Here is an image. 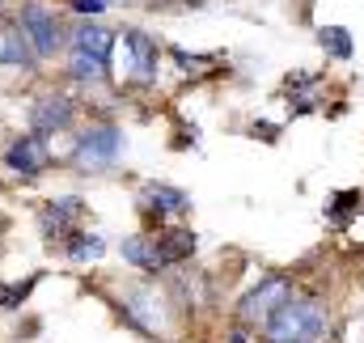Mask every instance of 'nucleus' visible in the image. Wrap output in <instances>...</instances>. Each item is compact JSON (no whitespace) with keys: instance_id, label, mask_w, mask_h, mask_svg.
Returning a JSON list of instances; mask_svg holds the SVG:
<instances>
[{"instance_id":"f257e3e1","label":"nucleus","mask_w":364,"mask_h":343,"mask_svg":"<svg viewBox=\"0 0 364 343\" xmlns=\"http://www.w3.org/2000/svg\"><path fill=\"white\" fill-rule=\"evenodd\" d=\"M331 318L326 305L318 297H284L272 310V318L263 322V339L267 343H318L326 335Z\"/></svg>"},{"instance_id":"f03ea898","label":"nucleus","mask_w":364,"mask_h":343,"mask_svg":"<svg viewBox=\"0 0 364 343\" xmlns=\"http://www.w3.org/2000/svg\"><path fill=\"white\" fill-rule=\"evenodd\" d=\"M13 26L21 30V38L30 43V51H34L38 60H55V56L68 47V30H64L60 13H55L47 0H26V4L17 9V21H13Z\"/></svg>"},{"instance_id":"7ed1b4c3","label":"nucleus","mask_w":364,"mask_h":343,"mask_svg":"<svg viewBox=\"0 0 364 343\" xmlns=\"http://www.w3.org/2000/svg\"><path fill=\"white\" fill-rule=\"evenodd\" d=\"M119 157H123V132L114 123H93V127H85L77 136L68 162H73V170H81V174H97V170H110Z\"/></svg>"},{"instance_id":"20e7f679","label":"nucleus","mask_w":364,"mask_h":343,"mask_svg":"<svg viewBox=\"0 0 364 343\" xmlns=\"http://www.w3.org/2000/svg\"><path fill=\"white\" fill-rule=\"evenodd\" d=\"M47 166H51V149H47V136L38 132H26L4 149V170L17 178H38Z\"/></svg>"},{"instance_id":"39448f33","label":"nucleus","mask_w":364,"mask_h":343,"mask_svg":"<svg viewBox=\"0 0 364 343\" xmlns=\"http://www.w3.org/2000/svg\"><path fill=\"white\" fill-rule=\"evenodd\" d=\"M284 297H292V280H288V275H267V280H259V288H250V292L242 297L237 318H242L246 327L267 322V318H272V310L284 301Z\"/></svg>"},{"instance_id":"423d86ee","label":"nucleus","mask_w":364,"mask_h":343,"mask_svg":"<svg viewBox=\"0 0 364 343\" xmlns=\"http://www.w3.org/2000/svg\"><path fill=\"white\" fill-rule=\"evenodd\" d=\"M119 38H123V47H127L132 77H136L140 85H157V68H161V47H157V38L144 34V30H123Z\"/></svg>"},{"instance_id":"0eeeda50","label":"nucleus","mask_w":364,"mask_h":343,"mask_svg":"<svg viewBox=\"0 0 364 343\" xmlns=\"http://www.w3.org/2000/svg\"><path fill=\"white\" fill-rule=\"evenodd\" d=\"M73 115H77L73 97H64V93H43V97L30 106V132H38V136L68 132V127H73Z\"/></svg>"},{"instance_id":"6e6552de","label":"nucleus","mask_w":364,"mask_h":343,"mask_svg":"<svg viewBox=\"0 0 364 343\" xmlns=\"http://www.w3.org/2000/svg\"><path fill=\"white\" fill-rule=\"evenodd\" d=\"M136 208H140L149 221H166V216H182V212H191V195L178 191V186H170V182H149V186L140 191Z\"/></svg>"},{"instance_id":"1a4fd4ad","label":"nucleus","mask_w":364,"mask_h":343,"mask_svg":"<svg viewBox=\"0 0 364 343\" xmlns=\"http://www.w3.org/2000/svg\"><path fill=\"white\" fill-rule=\"evenodd\" d=\"M85 216V199L81 195H64V199H51V204H43V212H38V221H43V233L55 242H64L73 229H77V221Z\"/></svg>"},{"instance_id":"9d476101","label":"nucleus","mask_w":364,"mask_h":343,"mask_svg":"<svg viewBox=\"0 0 364 343\" xmlns=\"http://www.w3.org/2000/svg\"><path fill=\"white\" fill-rule=\"evenodd\" d=\"M119 314L136 327V331H144V335H157L161 327H166V318H161V305L153 301V292L149 288H132V292H123V301H119Z\"/></svg>"},{"instance_id":"9b49d317","label":"nucleus","mask_w":364,"mask_h":343,"mask_svg":"<svg viewBox=\"0 0 364 343\" xmlns=\"http://www.w3.org/2000/svg\"><path fill=\"white\" fill-rule=\"evenodd\" d=\"M114 38H119V34H110L97 17H90V21H81V26L68 34V47H73V51H85V56L102 60V64H110V56H114Z\"/></svg>"},{"instance_id":"f8f14e48","label":"nucleus","mask_w":364,"mask_h":343,"mask_svg":"<svg viewBox=\"0 0 364 343\" xmlns=\"http://www.w3.org/2000/svg\"><path fill=\"white\" fill-rule=\"evenodd\" d=\"M123 258L132 263V267H140V271H149V275H157V271H166V258L157 250V242L153 238H144V233H136V238H123Z\"/></svg>"},{"instance_id":"ddd939ff","label":"nucleus","mask_w":364,"mask_h":343,"mask_svg":"<svg viewBox=\"0 0 364 343\" xmlns=\"http://www.w3.org/2000/svg\"><path fill=\"white\" fill-rule=\"evenodd\" d=\"M153 242H157V250L166 258V267H174V263L195 255V233H191V229H161Z\"/></svg>"},{"instance_id":"4468645a","label":"nucleus","mask_w":364,"mask_h":343,"mask_svg":"<svg viewBox=\"0 0 364 343\" xmlns=\"http://www.w3.org/2000/svg\"><path fill=\"white\" fill-rule=\"evenodd\" d=\"M0 64H13V68H21V73H30L34 64H38V56L30 51V43L21 38V30L13 26V30H4V43H0Z\"/></svg>"},{"instance_id":"2eb2a0df","label":"nucleus","mask_w":364,"mask_h":343,"mask_svg":"<svg viewBox=\"0 0 364 343\" xmlns=\"http://www.w3.org/2000/svg\"><path fill=\"white\" fill-rule=\"evenodd\" d=\"M64 255L73 258V263H97V258L106 255V242H102L97 233H81V229H73V233L64 238Z\"/></svg>"},{"instance_id":"dca6fc26","label":"nucleus","mask_w":364,"mask_h":343,"mask_svg":"<svg viewBox=\"0 0 364 343\" xmlns=\"http://www.w3.org/2000/svg\"><path fill=\"white\" fill-rule=\"evenodd\" d=\"M68 77L73 81H85V85H97V81L110 77V64H102V60L85 56V51H73L68 47Z\"/></svg>"},{"instance_id":"f3484780","label":"nucleus","mask_w":364,"mask_h":343,"mask_svg":"<svg viewBox=\"0 0 364 343\" xmlns=\"http://www.w3.org/2000/svg\"><path fill=\"white\" fill-rule=\"evenodd\" d=\"M318 38H322V47H326V56H335V60H352V51H356L352 34H348L343 26H322Z\"/></svg>"},{"instance_id":"a211bd4d","label":"nucleus","mask_w":364,"mask_h":343,"mask_svg":"<svg viewBox=\"0 0 364 343\" xmlns=\"http://www.w3.org/2000/svg\"><path fill=\"white\" fill-rule=\"evenodd\" d=\"M34 288H38V275H30V280H21V284H4V288H0V310H21V301H26Z\"/></svg>"},{"instance_id":"6ab92c4d","label":"nucleus","mask_w":364,"mask_h":343,"mask_svg":"<svg viewBox=\"0 0 364 343\" xmlns=\"http://www.w3.org/2000/svg\"><path fill=\"white\" fill-rule=\"evenodd\" d=\"M356 199H360V191H343V195L331 199V216H335V225L348 221V204H356Z\"/></svg>"},{"instance_id":"aec40b11","label":"nucleus","mask_w":364,"mask_h":343,"mask_svg":"<svg viewBox=\"0 0 364 343\" xmlns=\"http://www.w3.org/2000/svg\"><path fill=\"white\" fill-rule=\"evenodd\" d=\"M64 4H68L73 13H81V17H102V13L110 9L106 0H64Z\"/></svg>"},{"instance_id":"412c9836","label":"nucleus","mask_w":364,"mask_h":343,"mask_svg":"<svg viewBox=\"0 0 364 343\" xmlns=\"http://www.w3.org/2000/svg\"><path fill=\"white\" fill-rule=\"evenodd\" d=\"M229 343H246V335H229Z\"/></svg>"},{"instance_id":"4be33fe9","label":"nucleus","mask_w":364,"mask_h":343,"mask_svg":"<svg viewBox=\"0 0 364 343\" xmlns=\"http://www.w3.org/2000/svg\"><path fill=\"white\" fill-rule=\"evenodd\" d=\"M0 17H4V0H0Z\"/></svg>"}]
</instances>
